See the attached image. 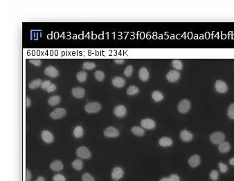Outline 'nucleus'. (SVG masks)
<instances>
[{
  "label": "nucleus",
  "instance_id": "25",
  "mask_svg": "<svg viewBox=\"0 0 234 181\" xmlns=\"http://www.w3.org/2000/svg\"><path fill=\"white\" fill-rule=\"evenodd\" d=\"M42 84V80L41 79H36V80H32L31 82L29 83V87L31 89H37L38 87L41 86Z\"/></svg>",
  "mask_w": 234,
  "mask_h": 181
},
{
  "label": "nucleus",
  "instance_id": "19",
  "mask_svg": "<svg viewBox=\"0 0 234 181\" xmlns=\"http://www.w3.org/2000/svg\"><path fill=\"white\" fill-rule=\"evenodd\" d=\"M51 169L54 171H60L63 169L64 165L63 163L60 160H55L50 165Z\"/></svg>",
  "mask_w": 234,
  "mask_h": 181
},
{
  "label": "nucleus",
  "instance_id": "34",
  "mask_svg": "<svg viewBox=\"0 0 234 181\" xmlns=\"http://www.w3.org/2000/svg\"><path fill=\"white\" fill-rule=\"evenodd\" d=\"M132 72H133V67H132L131 65H129V66H127V67L125 68V70H124V75L126 76V77L129 78L132 75Z\"/></svg>",
  "mask_w": 234,
  "mask_h": 181
},
{
  "label": "nucleus",
  "instance_id": "38",
  "mask_svg": "<svg viewBox=\"0 0 234 181\" xmlns=\"http://www.w3.org/2000/svg\"><path fill=\"white\" fill-rule=\"evenodd\" d=\"M51 84H52V83H51L50 80H45L42 82L41 88L44 89V90H47V89L51 86Z\"/></svg>",
  "mask_w": 234,
  "mask_h": 181
},
{
  "label": "nucleus",
  "instance_id": "32",
  "mask_svg": "<svg viewBox=\"0 0 234 181\" xmlns=\"http://www.w3.org/2000/svg\"><path fill=\"white\" fill-rule=\"evenodd\" d=\"M94 75H95V78L98 81H99V82H102L104 80V78H105V74L103 71H96L94 73Z\"/></svg>",
  "mask_w": 234,
  "mask_h": 181
},
{
  "label": "nucleus",
  "instance_id": "22",
  "mask_svg": "<svg viewBox=\"0 0 234 181\" xmlns=\"http://www.w3.org/2000/svg\"><path fill=\"white\" fill-rule=\"evenodd\" d=\"M132 133L134 135L137 136H139V137H141V136H143L144 134H145V131H144V129L143 128H141V127H133L132 128Z\"/></svg>",
  "mask_w": 234,
  "mask_h": 181
},
{
  "label": "nucleus",
  "instance_id": "33",
  "mask_svg": "<svg viewBox=\"0 0 234 181\" xmlns=\"http://www.w3.org/2000/svg\"><path fill=\"white\" fill-rule=\"evenodd\" d=\"M227 115H228L229 118L230 119H234V103L231 104L228 108V111H227Z\"/></svg>",
  "mask_w": 234,
  "mask_h": 181
},
{
  "label": "nucleus",
  "instance_id": "1",
  "mask_svg": "<svg viewBox=\"0 0 234 181\" xmlns=\"http://www.w3.org/2000/svg\"><path fill=\"white\" fill-rule=\"evenodd\" d=\"M224 133H223L222 132H214L210 136V140L213 144H220L222 143V142L224 141L225 140Z\"/></svg>",
  "mask_w": 234,
  "mask_h": 181
},
{
  "label": "nucleus",
  "instance_id": "47",
  "mask_svg": "<svg viewBox=\"0 0 234 181\" xmlns=\"http://www.w3.org/2000/svg\"><path fill=\"white\" fill-rule=\"evenodd\" d=\"M35 181H45V180H44V178L43 177L40 176V177H38L37 179L35 180Z\"/></svg>",
  "mask_w": 234,
  "mask_h": 181
},
{
  "label": "nucleus",
  "instance_id": "31",
  "mask_svg": "<svg viewBox=\"0 0 234 181\" xmlns=\"http://www.w3.org/2000/svg\"><path fill=\"white\" fill-rule=\"evenodd\" d=\"M96 67V64L93 62H85L82 64V68L86 70H92Z\"/></svg>",
  "mask_w": 234,
  "mask_h": 181
},
{
  "label": "nucleus",
  "instance_id": "29",
  "mask_svg": "<svg viewBox=\"0 0 234 181\" xmlns=\"http://www.w3.org/2000/svg\"><path fill=\"white\" fill-rule=\"evenodd\" d=\"M82 165H83V164H82V162L80 159H76L73 162V163H72V166H73V167L75 169L78 170V171H80V170L82 169Z\"/></svg>",
  "mask_w": 234,
  "mask_h": 181
},
{
  "label": "nucleus",
  "instance_id": "26",
  "mask_svg": "<svg viewBox=\"0 0 234 181\" xmlns=\"http://www.w3.org/2000/svg\"><path fill=\"white\" fill-rule=\"evenodd\" d=\"M84 134V131L82 127L77 126L74 130V135L76 138H81Z\"/></svg>",
  "mask_w": 234,
  "mask_h": 181
},
{
  "label": "nucleus",
  "instance_id": "44",
  "mask_svg": "<svg viewBox=\"0 0 234 181\" xmlns=\"http://www.w3.org/2000/svg\"><path fill=\"white\" fill-rule=\"evenodd\" d=\"M125 60L123 59H114V62L117 64H122L124 63Z\"/></svg>",
  "mask_w": 234,
  "mask_h": 181
},
{
  "label": "nucleus",
  "instance_id": "41",
  "mask_svg": "<svg viewBox=\"0 0 234 181\" xmlns=\"http://www.w3.org/2000/svg\"><path fill=\"white\" fill-rule=\"evenodd\" d=\"M169 178L170 181H180V178L177 174H171Z\"/></svg>",
  "mask_w": 234,
  "mask_h": 181
},
{
  "label": "nucleus",
  "instance_id": "48",
  "mask_svg": "<svg viewBox=\"0 0 234 181\" xmlns=\"http://www.w3.org/2000/svg\"><path fill=\"white\" fill-rule=\"evenodd\" d=\"M159 181H170L169 177H163L162 178H161Z\"/></svg>",
  "mask_w": 234,
  "mask_h": 181
},
{
  "label": "nucleus",
  "instance_id": "30",
  "mask_svg": "<svg viewBox=\"0 0 234 181\" xmlns=\"http://www.w3.org/2000/svg\"><path fill=\"white\" fill-rule=\"evenodd\" d=\"M172 65H173V68L176 69L177 71H180L183 69V65L182 62L179 59H174L172 61Z\"/></svg>",
  "mask_w": 234,
  "mask_h": 181
},
{
  "label": "nucleus",
  "instance_id": "5",
  "mask_svg": "<svg viewBox=\"0 0 234 181\" xmlns=\"http://www.w3.org/2000/svg\"><path fill=\"white\" fill-rule=\"evenodd\" d=\"M215 88H216L217 92L220 93H225L228 91V86H227L226 82L220 80L216 81V84H215Z\"/></svg>",
  "mask_w": 234,
  "mask_h": 181
},
{
  "label": "nucleus",
  "instance_id": "27",
  "mask_svg": "<svg viewBox=\"0 0 234 181\" xmlns=\"http://www.w3.org/2000/svg\"><path fill=\"white\" fill-rule=\"evenodd\" d=\"M87 77H88V74L85 71H80L78 72L76 75V78H77V80L79 81L80 82H85Z\"/></svg>",
  "mask_w": 234,
  "mask_h": 181
},
{
  "label": "nucleus",
  "instance_id": "39",
  "mask_svg": "<svg viewBox=\"0 0 234 181\" xmlns=\"http://www.w3.org/2000/svg\"><path fill=\"white\" fill-rule=\"evenodd\" d=\"M53 180L54 181H66V178L65 176L62 175V174H56L53 178Z\"/></svg>",
  "mask_w": 234,
  "mask_h": 181
},
{
  "label": "nucleus",
  "instance_id": "18",
  "mask_svg": "<svg viewBox=\"0 0 234 181\" xmlns=\"http://www.w3.org/2000/svg\"><path fill=\"white\" fill-rule=\"evenodd\" d=\"M231 149V145L229 142H222V143L218 144V150L220 153L225 154V153L229 152Z\"/></svg>",
  "mask_w": 234,
  "mask_h": 181
},
{
  "label": "nucleus",
  "instance_id": "42",
  "mask_svg": "<svg viewBox=\"0 0 234 181\" xmlns=\"http://www.w3.org/2000/svg\"><path fill=\"white\" fill-rule=\"evenodd\" d=\"M56 89H57V87L56 86V84H51V86L47 89V90H46V91H47L48 93H52V92H53V91H56Z\"/></svg>",
  "mask_w": 234,
  "mask_h": 181
},
{
  "label": "nucleus",
  "instance_id": "46",
  "mask_svg": "<svg viewBox=\"0 0 234 181\" xmlns=\"http://www.w3.org/2000/svg\"><path fill=\"white\" fill-rule=\"evenodd\" d=\"M229 164H230L231 165L234 166V157L231 158L229 160Z\"/></svg>",
  "mask_w": 234,
  "mask_h": 181
},
{
  "label": "nucleus",
  "instance_id": "10",
  "mask_svg": "<svg viewBox=\"0 0 234 181\" xmlns=\"http://www.w3.org/2000/svg\"><path fill=\"white\" fill-rule=\"evenodd\" d=\"M123 176V170L120 167H116L114 168L112 172V179L115 181H118L120 180Z\"/></svg>",
  "mask_w": 234,
  "mask_h": 181
},
{
  "label": "nucleus",
  "instance_id": "4",
  "mask_svg": "<svg viewBox=\"0 0 234 181\" xmlns=\"http://www.w3.org/2000/svg\"><path fill=\"white\" fill-rule=\"evenodd\" d=\"M191 103L186 99L182 100L178 104V111L181 114H186L190 110Z\"/></svg>",
  "mask_w": 234,
  "mask_h": 181
},
{
  "label": "nucleus",
  "instance_id": "16",
  "mask_svg": "<svg viewBox=\"0 0 234 181\" xmlns=\"http://www.w3.org/2000/svg\"><path fill=\"white\" fill-rule=\"evenodd\" d=\"M200 164V157L198 155H193L188 159V165L191 167H197Z\"/></svg>",
  "mask_w": 234,
  "mask_h": 181
},
{
  "label": "nucleus",
  "instance_id": "17",
  "mask_svg": "<svg viewBox=\"0 0 234 181\" xmlns=\"http://www.w3.org/2000/svg\"><path fill=\"white\" fill-rule=\"evenodd\" d=\"M112 84L117 88H122L125 86V80L121 77H115L112 81Z\"/></svg>",
  "mask_w": 234,
  "mask_h": 181
},
{
  "label": "nucleus",
  "instance_id": "37",
  "mask_svg": "<svg viewBox=\"0 0 234 181\" xmlns=\"http://www.w3.org/2000/svg\"><path fill=\"white\" fill-rule=\"evenodd\" d=\"M82 181H94L93 178L88 173L84 174L83 175H82Z\"/></svg>",
  "mask_w": 234,
  "mask_h": 181
},
{
  "label": "nucleus",
  "instance_id": "12",
  "mask_svg": "<svg viewBox=\"0 0 234 181\" xmlns=\"http://www.w3.org/2000/svg\"><path fill=\"white\" fill-rule=\"evenodd\" d=\"M114 114L118 118H123L126 115L127 109L123 105L116 106L114 109Z\"/></svg>",
  "mask_w": 234,
  "mask_h": 181
},
{
  "label": "nucleus",
  "instance_id": "13",
  "mask_svg": "<svg viewBox=\"0 0 234 181\" xmlns=\"http://www.w3.org/2000/svg\"><path fill=\"white\" fill-rule=\"evenodd\" d=\"M42 138L44 142H45L46 143H52L54 142V137L52 133V132L47 130H44L42 132Z\"/></svg>",
  "mask_w": 234,
  "mask_h": 181
},
{
  "label": "nucleus",
  "instance_id": "45",
  "mask_svg": "<svg viewBox=\"0 0 234 181\" xmlns=\"http://www.w3.org/2000/svg\"><path fill=\"white\" fill-rule=\"evenodd\" d=\"M30 105H31V100L29 97H26V107H29Z\"/></svg>",
  "mask_w": 234,
  "mask_h": 181
},
{
  "label": "nucleus",
  "instance_id": "36",
  "mask_svg": "<svg viewBox=\"0 0 234 181\" xmlns=\"http://www.w3.org/2000/svg\"><path fill=\"white\" fill-rule=\"evenodd\" d=\"M218 167H219V169H220V171L223 174L227 173V171H228V167H227V166L225 165L224 163H219Z\"/></svg>",
  "mask_w": 234,
  "mask_h": 181
},
{
  "label": "nucleus",
  "instance_id": "2",
  "mask_svg": "<svg viewBox=\"0 0 234 181\" xmlns=\"http://www.w3.org/2000/svg\"><path fill=\"white\" fill-rule=\"evenodd\" d=\"M101 104L96 102L94 103H89L85 106V109L89 114H94L101 111Z\"/></svg>",
  "mask_w": 234,
  "mask_h": 181
},
{
  "label": "nucleus",
  "instance_id": "35",
  "mask_svg": "<svg viewBox=\"0 0 234 181\" xmlns=\"http://www.w3.org/2000/svg\"><path fill=\"white\" fill-rule=\"evenodd\" d=\"M219 178V173L217 170H212L210 173V178L212 180L216 181Z\"/></svg>",
  "mask_w": 234,
  "mask_h": 181
},
{
  "label": "nucleus",
  "instance_id": "15",
  "mask_svg": "<svg viewBox=\"0 0 234 181\" xmlns=\"http://www.w3.org/2000/svg\"><path fill=\"white\" fill-rule=\"evenodd\" d=\"M180 138L184 142H190L193 138V133H191L188 130L184 129L180 133Z\"/></svg>",
  "mask_w": 234,
  "mask_h": 181
},
{
  "label": "nucleus",
  "instance_id": "9",
  "mask_svg": "<svg viewBox=\"0 0 234 181\" xmlns=\"http://www.w3.org/2000/svg\"><path fill=\"white\" fill-rule=\"evenodd\" d=\"M141 125L142 127L146 129H152L156 126V123L155 121L150 118L143 119L141 122Z\"/></svg>",
  "mask_w": 234,
  "mask_h": 181
},
{
  "label": "nucleus",
  "instance_id": "14",
  "mask_svg": "<svg viewBox=\"0 0 234 181\" xmlns=\"http://www.w3.org/2000/svg\"><path fill=\"white\" fill-rule=\"evenodd\" d=\"M71 91L74 97L78 99L82 98L85 95V91L82 87H75V88L72 89Z\"/></svg>",
  "mask_w": 234,
  "mask_h": 181
},
{
  "label": "nucleus",
  "instance_id": "20",
  "mask_svg": "<svg viewBox=\"0 0 234 181\" xmlns=\"http://www.w3.org/2000/svg\"><path fill=\"white\" fill-rule=\"evenodd\" d=\"M159 144L161 147H170L173 144V140L169 137H162L159 139Z\"/></svg>",
  "mask_w": 234,
  "mask_h": 181
},
{
  "label": "nucleus",
  "instance_id": "3",
  "mask_svg": "<svg viewBox=\"0 0 234 181\" xmlns=\"http://www.w3.org/2000/svg\"><path fill=\"white\" fill-rule=\"evenodd\" d=\"M76 155L82 159H89L91 157V152L86 147H80L76 150Z\"/></svg>",
  "mask_w": 234,
  "mask_h": 181
},
{
  "label": "nucleus",
  "instance_id": "21",
  "mask_svg": "<svg viewBox=\"0 0 234 181\" xmlns=\"http://www.w3.org/2000/svg\"><path fill=\"white\" fill-rule=\"evenodd\" d=\"M139 77L140 80L143 82H146L149 79V72L147 70L146 68L143 67L139 70Z\"/></svg>",
  "mask_w": 234,
  "mask_h": 181
},
{
  "label": "nucleus",
  "instance_id": "28",
  "mask_svg": "<svg viewBox=\"0 0 234 181\" xmlns=\"http://www.w3.org/2000/svg\"><path fill=\"white\" fill-rule=\"evenodd\" d=\"M139 89L137 86H130L127 89V94L129 95H134L139 93Z\"/></svg>",
  "mask_w": 234,
  "mask_h": 181
},
{
  "label": "nucleus",
  "instance_id": "6",
  "mask_svg": "<svg viewBox=\"0 0 234 181\" xmlns=\"http://www.w3.org/2000/svg\"><path fill=\"white\" fill-rule=\"evenodd\" d=\"M119 131L115 127H109L104 131V135L108 138H116L119 136Z\"/></svg>",
  "mask_w": 234,
  "mask_h": 181
},
{
  "label": "nucleus",
  "instance_id": "24",
  "mask_svg": "<svg viewBox=\"0 0 234 181\" xmlns=\"http://www.w3.org/2000/svg\"><path fill=\"white\" fill-rule=\"evenodd\" d=\"M152 97L155 102H160L163 99V95L160 91H155L152 93Z\"/></svg>",
  "mask_w": 234,
  "mask_h": 181
},
{
  "label": "nucleus",
  "instance_id": "40",
  "mask_svg": "<svg viewBox=\"0 0 234 181\" xmlns=\"http://www.w3.org/2000/svg\"><path fill=\"white\" fill-rule=\"evenodd\" d=\"M29 62L33 65L37 66V67H40L42 64V62L39 59H29Z\"/></svg>",
  "mask_w": 234,
  "mask_h": 181
},
{
  "label": "nucleus",
  "instance_id": "7",
  "mask_svg": "<svg viewBox=\"0 0 234 181\" xmlns=\"http://www.w3.org/2000/svg\"><path fill=\"white\" fill-rule=\"evenodd\" d=\"M66 110L63 108H57L50 114L51 118L53 119H59L65 116Z\"/></svg>",
  "mask_w": 234,
  "mask_h": 181
},
{
  "label": "nucleus",
  "instance_id": "43",
  "mask_svg": "<svg viewBox=\"0 0 234 181\" xmlns=\"http://www.w3.org/2000/svg\"><path fill=\"white\" fill-rule=\"evenodd\" d=\"M32 178L31 174L29 169H26V181H31Z\"/></svg>",
  "mask_w": 234,
  "mask_h": 181
},
{
  "label": "nucleus",
  "instance_id": "8",
  "mask_svg": "<svg viewBox=\"0 0 234 181\" xmlns=\"http://www.w3.org/2000/svg\"><path fill=\"white\" fill-rule=\"evenodd\" d=\"M180 78V73L178 71L175 70H171L166 75L167 80L170 82H175Z\"/></svg>",
  "mask_w": 234,
  "mask_h": 181
},
{
  "label": "nucleus",
  "instance_id": "23",
  "mask_svg": "<svg viewBox=\"0 0 234 181\" xmlns=\"http://www.w3.org/2000/svg\"><path fill=\"white\" fill-rule=\"evenodd\" d=\"M60 102V97L58 96V95H54V96H52L49 99L48 103L50 106H56L57 104H58Z\"/></svg>",
  "mask_w": 234,
  "mask_h": 181
},
{
  "label": "nucleus",
  "instance_id": "11",
  "mask_svg": "<svg viewBox=\"0 0 234 181\" xmlns=\"http://www.w3.org/2000/svg\"><path fill=\"white\" fill-rule=\"evenodd\" d=\"M44 74H45L46 75L49 76V77L55 78L58 77L59 73L58 71L56 68L52 67V66H49V67H47L44 69Z\"/></svg>",
  "mask_w": 234,
  "mask_h": 181
}]
</instances>
